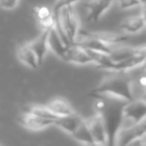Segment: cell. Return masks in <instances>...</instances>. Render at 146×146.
I'll use <instances>...</instances> for the list:
<instances>
[{"label":"cell","instance_id":"9","mask_svg":"<svg viewBox=\"0 0 146 146\" xmlns=\"http://www.w3.org/2000/svg\"><path fill=\"white\" fill-rule=\"evenodd\" d=\"M18 122L24 128L33 130V131H38V130L45 129L51 125H54L53 119L43 118L36 114L29 113V112H23L18 117Z\"/></svg>","mask_w":146,"mask_h":146},{"label":"cell","instance_id":"24","mask_svg":"<svg viewBox=\"0 0 146 146\" xmlns=\"http://www.w3.org/2000/svg\"><path fill=\"white\" fill-rule=\"evenodd\" d=\"M136 83L140 89H146V74L140 75L136 80Z\"/></svg>","mask_w":146,"mask_h":146},{"label":"cell","instance_id":"19","mask_svg":"<svg viewBox=\"0 0 146 146\" xmlns=\"http://www.w3.org/2000/svg\"><path fill=\"white\" fill-rule=\"evenodd\" d=\"M38 24L42 30H51V29L55 28V26H56V17H55L54 13L51 14L50 16L46 17V18L38 20Z\"/></svg>","mask_w":146,"mask_h":146},{"label":"cell","instance_id":"1","mask_svg":"<svg viewBox=\"0 0 146 146\" xmlns=\"http://www.w3.org/2000/svg\"><path fill=\"white\" fill-rule=\"evenodd\" d=\"M95 98H97L95 102L96 112L101 115L107 132V145H115L116 138L122 127L123 109L127 101L107 96H95Z\"/></svg>","mask_w":146,"mask_h":146},{"label":"cell","instance_id":"15","mask_svg":"<svg viewBox=\"0 0 146 146\" xmlns=\"http://www.w3.org/2000/svg\"><path fill=\"white\" fill-rule=\"evenodd\" d=\"M50 30H42V32L34 39V40L30 41L29 44L32 47L34 52L36 53L37 58H38L39 64H42L44 61V58L46 57L47 52L49 50L48 47V34Z\"/></svg>","mask_w":146,"mask_h":146},{"label":"cell","instance_id":"4","mask_svg":"<svg viewBox=\"0 0 146 146\" xmlns=\"http://www.w3.org/2000/svg\"><path fill=\"white\" fill-rule=\"evenodd\" d=\"M146 117V102L139 97L127 102L123 109V122L121 128H127Z\"/></svg>","mask_w":146,"mask_h":146},{"label":"cell","instance_id":"18","mask_svg":"<svg viewBox=\"0 0 146 146\" xmlns=\"http://www.w3.org/2000/svg\"><path fill=\"white\" fill-rule=\"evenodd\" d=\"M24 112H29V113L36 114L43 118L47 119H53L55 120L57 116L51 111L47 105H38V104H33V105H28L24 108Z\"/></svg>","mask_w":146,"mask_h":146},{"label":"cell","instance_id":"27","mask_svg":"<svg viewBox=\"0 0 146 146\" xmlns=\"http://www.w3.org/2000/svg\"><path fill=\"white\" fill-rule=\"evenodd\" d=\"M142 7V11H141V14L143 15L144 19H145V22H146V3H144V4L141 5Z\"/></svg>","mask_w":146,"mask_h":146},{"label":"cell","instance_id":"21","mask_svg":"<svg viewBox=\"0 0 146 146\" xmlns=\"http://www.w3.org/2000/svg\"><path fill=\"white\" fill-rule=\"evenodd\" d=\"M84 0H55V3L53 5V13L56 14L60 9H62L63 7L66 6H70V5H74L77 2H81Z\"/></svg>","mask_w":146,"mask_h":146},{"label":"cell","instance_id":"3","mask_svg":"<svg viewBox=\"0 0 146 146\" xmlns=\"http://www.w3.org/2000/svg\"><path fill=\"white\" fill-rule=\"evenodd\" d=\"M55 29L67 45L74 43L80 31V22L73 5L63 7L56 14Z\"/></svg>","mask_w":146,"mask_h":146},{"label":"cell","instance_id":"5","mask_svg":"<svg viewBox=\"0 0 146 146\" xmlns=\"http://www.w3.org/2000/svg\"><path fill=\"white\" fill-rule=\"evenodd\" d=\"M146 132V117L127 128H121L116 138L115 145H128L139 139Z\"/></svg>","mask_w":146,"mask_h":146},{"label":"cell","instance_id":"22","mask_svg":"<svg viewBox=\"0 0 146 146\" xmlns=\"http://www.w3.org/2000/svg\"><path fill=\"white\" fill-rule=\"evenodd\" d=\"M34 16L36 17L37 20H41L43 18L50 16L51 14H53V11L50 8H48L47 6H37L33 10Z\"/></svg>","mask_w":146,"mask_h":146},{"label":"cell","instance_id":"25","mask_svg":"<svg viewBox=\"0 0 146 146\" xmlns=\"http://www.w3.org/2000/svg\"><path fill=\"white\" fill-rule=\"evenodd\" d=\"M132 144H141V145H146V132L139 138V139L135 140Z\"/></svg>","mask_w":146,"mask_h":146},{"label":"cell","instance_id":"7","mask_svg":"<svg viewBox=\"0 0 146 146\" xmlns=\"http://www.w3.org/2000/svg\"><path fill=\"white\" fill-rule=\"evenodd\" d=\"M86 122H87V125L92 134L95 145H107V132H106L105 125H104L101 115L96 112L89 119H86Z\"/></svg>","mask_w":146,"mask_h":146},{"label":"cell","instance_id":"2","mask_svg":"<svg viewBox=\"0 0 146 146\" xmlns=\"http://www.w3.org/2000/svg\"><path fill=\"white\" fill-rule=\"evenodd\" d=\"M89 95L114 97L129 102L135 98L134 82L126 72H113L104 77Z\"/></svg>","mask_w":146,"mask_h":146},{"label":"cell","instance_id":"11","mask_svg":"<svg viewBox=\"0 0 146 146\" xmlns=\"http://www.w3.org/2000/svg\"><path fill=\"white\" fill-rule=\"evenodd\" d=\"M16 55L18 60L29 68L37 69L40 66L36 53L30 46L29 42H25L19 45L16 50Z\"/></svg>","mask_w":146,"mask_h":146},{"label":"cell","instance_id":"8","mask_svg":"<svg viewBox=\"0 0 146 146\" xmlns=\"http://www.w3.org/2000/svg\"><path fill=\"white\" fill-rule=\"evenodd\" d=\"M66 62L75 65H88L94 64L93 57L90 55L87 49L75 43L68 45L66 52Z\"/></svg>","mask_w":146,"mask_h":146},{"label":"cell","instance_id":"16","mask_svg":"<svg viewBox=\"0 0 146 146\" xmlns=\"http://www.w3.org/2000/svg\"><path fill=\"white\" fill-rule=\"evenodd\" d=\"M48 106V108L57 116H66L70 115V114L75 113L73 108L71 107V105L66 101L65 99L61 97H56L51 99L48 103L46 104Z\"/></svg>","mask_w":146,"mask_h":146},{"label":"cell","instance_id":"12","mask_svg":"<svg viewBox=\"0 0 146 146\" xmlns=\"http://www.w3.org/2000/svg\"><path fill=\"white\" fill-rule=\"evenodd\" d=\"M48 47L49 50H51L56 56L61 58L63 61L66 60V52L68 45L62 40L60 35L56 31V29L53 28L49 31L48 34Z\"/></svg>","mask_w":146,"mask_h":146},{"label":"cell","instance_id":"6","mask_svg":"<svg viewBox=\"0 0 146 146\" xmlns=\"http://www.w3.org/2000/svg\"><path fill=\"white\" fill-rule=\"evenodd\" d=\"M115 0H87L84 3L88 22L98 21L113 5Z\"/></svg>","mask_w":146,"mask_h":146},{"label":"cell","instance_id":"20","mask_svg":"<svg viewBox=\"0 0 146 146\" xmlns=\"http://www.w3.org/2000/svg\"><path fill=\"white\" fill-rule=\"evenodd\" d=\"M117 4L121 10H128L141 6L142 3L140 0H117Z\"/></svg>","mask_w":146,"mask_h":146},{"label":"cell","instance_id":"26","mask_svg":"<svg viewBox=\"0 0 146 146\" xmlns=\"http://www.w3.org/2000/svg\"><path fill=\"white\" fill-rule=\"evenodd\" d=\"M136 97H139V98H141V99H143L144 101L146 102V89H142V92L139 94V95H137ZM135 97V98H136Z\"/></svg>","mask_w":146,"mask_h":146},{"label":"cell","instance_id":"14","mask_svg":"<svg viewBox=\"0 0 146 146\" xmlns=\"http://www.w3.org/2000/svg\"><path fill=\"white\" fill-rule=\"evenodd\" d=\"M120 27H121L122 31L127 34L134 35L139 33L146 27V22L144 19L143 15H132V16H128L120 23Z\"/></svg>","mask_w":146,"mask_h":146},{"label":"cell","instance_id":"29","mask_svg":"<svg viewBox=\"0 0 146 146\" xmlns=\"http://www.w3.org/2000/svg\"><path fill=\"white\" fill-rule=\"evenodd\" d=\"M140 1H141L142 4H144V3H146V0H140Z\"/></svg>","mask_w":146,"mask_h":146},{"label":"cell","instance_id":"28","mask_svg":"<svg viewBox=\"0 0 146 146\" xmlns=\"http://www.w3.org/2000/svg\"><path fill=\"white\" fill-rule=\"evenodd\" d=\"M140 67H141V69H142V70H143V71H145V72H146V60L144 61V62H143V64H142Z\"/></svg>","mask_w":146,"mask_h":146},{"label":"cell","instance_id":"10","mask_svg":"<svg viewBox=\"0 0 146 146\" xmlns=\"http://www.w3.org/2000/svg\"><path fill=\"white\" fill-rule=\"evenodd\" d=\"M89 33L109 46H117L119 44L127 42L131 36L125 32L119 33L111 32V31H89Z\"/></svg>","mask_w":146,"mask_h":146},{"label":"cell","instance_id":"13","mask_svg":"<svg viewBox=\"0 0 146 146\" xmlns=\"http://www.w3.org/2000/svg\"><path fill=\"white\" fill-rule=\"evenodd\" d=\"M83 118H81L77 113H73L66 116H59L54 120V125L62 129L64 132L72 135L75 130L78 128L79 124L82 122Z\"/></svg>","mask_w":146,"mask_h":146},{"label":"cell","instance_id":"17","mask_svg":"<svg viewBox=\"0 0 146 146\" xmlns=\"http://www.w3.org/2000/svg\"><path fill=\"white\" fill-rule=\"evenodd\" d=\"M72 136L76 141L83 144H90V145H95V142L92 137V134L89 130V127L87 125L86 119H83L82 122L79 124L78 128L75 130V132L72 134Z\"/></svg>","mask_w":146,"mask_h":146},{"label":"cell","instance_id":"23","mask_svg":"<svg viewBox=\"0 0 146 146\" xmlns=\"http://www.w3.org/2000/svg\"><path fill=\"white\" fill-rule=\"evenodd\" d=\"M19 0H0V8L3 10H13L18 6Z\"/></svg>","mask_w":146,"mask_h":146}]
</instances>
